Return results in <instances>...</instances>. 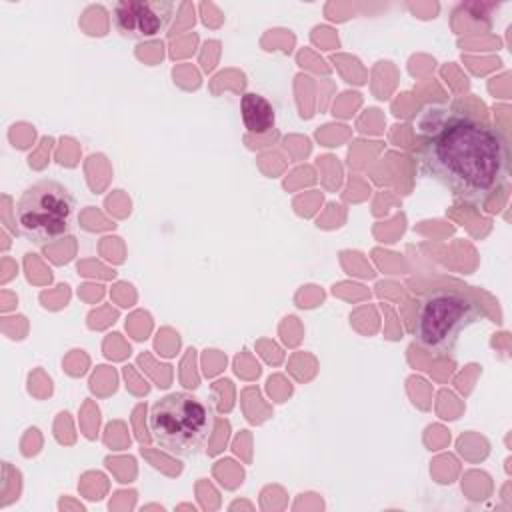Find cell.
<instances>
[{
    "instance_id": "1",
    "label": "cell",
    "mask_w": 512,
    "mask_h": 512,
    "mask_svg": "<svg viewBox=\"0 0 512 512\" xmlns=\"http://www.w3.org/2000/svg\"><path fill=\"white\" fill-rule=\"evenodd\" d=\"M430 112L416 146L420 170L456 200L486 206L508 182L510 150L504 134L470 112L446 106H430Z\"/></svg>"
},
{
    "instance_id": "2",
    "label": "cell",
    "mask_w": 512,
    "mask_h": 512,
    "mask_svg": "<svg viewBox=\"0 0 512 512\" xmlns=\"http://www.w3.org/2000/svg\"><path fill=\"white\" fill-rule=\"evenodd\" d=\"M214 430L212 408L190 392H172L156 400L148 414L152 442L176 458L200 454Z\"/></svg>"
},
{
    "instance_id": "3",
    "label": "cell",
    "mask_w": 512,
    "mask_h": 512,
    "mask_svg": "<svg viewBox=\"0 0 512 512\" xmlns=\"http://www.w3.org/2000/svg\"><path fill=\"white\" fill-rule=\"evenodd\" d=\"M482 318L484 312L472 296L462 290L440 288L420 300L412 336L434 358H448L454 354L462 332Z\"/></svg>"
},
{
    "instance_id": "4",
    "label": "cell",
    "mask_w": 512,
    "mask_h": 512,
    "mask_svg": "<svg viewBox=\"0 0 512 512\" xmlns=\"http://www.w3.org/2000/svg\"><path fill=\"white\" fill-rule=\"evenodd\" d=\"M76 202L72 192L54 178L30 184L16 202V228L30 242L44 246L72 230Z\"/></svg>"
},
{
    "instance_id": "5",
    "label": "cell",
    "mask_w": 512,
    "mask_h": 512,
    "mask_svg": "<svg viewBox=\"0 0 512 512\" xmlns=\"http://www.w3.org/2000/svg\"><path fill=\"white\" fill-rule=\"evenodd\" d=\"M176 14L170 0H118L112 4L116 32L128 40H152L164 34Z\"/></svg>"
},
{
    "instance_id": "6",
    "label": "cell",
    "mask_w": 512,
    "mask_h": 512,
    "mask_svg": "<svg viewBox=\"0 0 512 512\" xmlns=\"http://www.w3.org/2000/svg\"><path fill=\"white\" fill-rule=\"evenodd\" d=\"M240 112H242V122L250 134H266L274 128L276 114L272 104L256 92H246L240 98Z\"/></svg>"
}]
</instances>
